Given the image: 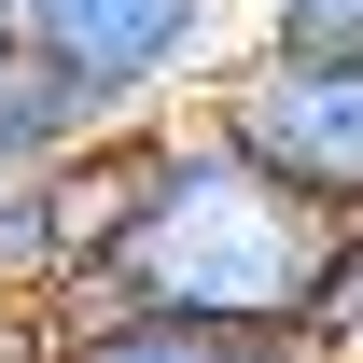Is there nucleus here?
Instances as JSON below:
<instances>
[{"label":"nucleus","mask_w":363,"mask_h":363,"mask_svg":"<svg viewBox=\"0 0 363 363\" xmlns=\"http://www.w3.org/2000/svg\"><path fill=\"white\" fill-rule=\"evenodd\" d=\"M335 238L294 182H266L210 112H154L140 126V210L112 238V279L140 308H196V321H308Z\"/></svg>","instance_id":"1"},{"label":"nucleus","mask_w":363,"mask_h":363,"mask_svg":"<svg viewBox=\"0 0 363 363\" xmlns=\"http://www.w3.org/2000/svg\"><path fill=\"white\" fill-rule=\"evenodd\" d=\"M14 43L98 84L126 126H154L210 98V70L252 43V0H14Z\"/></svg>","instance_id":"2"},{"label":"nucleus","mask_w":363,"mask_h":363,"mask_svg":"<svg viewBox=\"0 0 363 363\" xmlns=\"http://www.w3.org/2000/svg\"><path fill=\"white\" fill-rule=\"evenodd\" d=\"M210 126L252 154L266 182H294L321 224H363V70H321V56H266L238 43L196 98Z\"/></svg>","instance_id":"3"},{"label":"nucleus","mask_w":363,"mask_h":363,"mask_svg":"<svg viewBox=\"0 0 363 363\" xmlns=\"http://www.w3.org/2000/svg\"><path fill=\"white\" fill-rule=\"evenodd\" d=\"M28 350L43 363H308L294 321H196V308H140L126 279L98 266L70 279L43 321H28Z\"/></svg>","instance_id":"4"},{"label":"nucleus","mask_w":363,"mask_h":363,"mask_svg":"<svg viewBox=\"0 0 363 363\" xmlns=\"http://www.w3.org/2000/svg\"><path fill=\"white\" fill-rule=\"evenodd\" d=\"M112 126H126V112L98 84H70L56 56H28V43L0 56V168H70V154H98Z\"/></svg>","instance_id":"5"},{"label":"nucleus","mask_w":363,"mask_h":363,"mask_svg":"<svg viewBox=\"0 0 363 363\" xmlns=\"http://www.w3.org/2000/svg\"><path fill=\"white\" fill-rule=\"evenodd\" d=\"M252 43L266 56H321V70H363V0H252Z\"/></svg>","instance_id":"6"},{"label":"nucleus","mask_w":363,"mask_h":363,"mask_svg":"<svg viewBox=\"0 0 363 363\" xmlns=\"http://www.w3.org/2000/svg\"><path fill=\"white\" fill-rule=\"evenodd\" d=\"M308 363H363V224L335 238V266H321V294H308Z\"/></svg>","instance_id":"7"},{"label":"nucleus","mask_w":363,"mask_h":363,"mask_svg":"<svg viewBox=\"0 0 363 363\" xmlns=\"http://www.w3.org/2000/svg\"><path fill=\"white\" fill-rule=\"evenodd\" d=\"M0 363H43V350H28V321H14V308H0Z\"/></svg>","instance_id":"8"},{"label":"nucleus","mask_w":363,"mask_h":363,"mask_svg":"<svg viewBox=\"0 0 363 363\" xmlns=\"http://www.w3.org/2000/svg\"><path fill=\"white\" fill-rule=\"evenodd\" d=\"M0 56H14V0H0Z\"/></svg>","instance_id":"9"}]
</instances>
